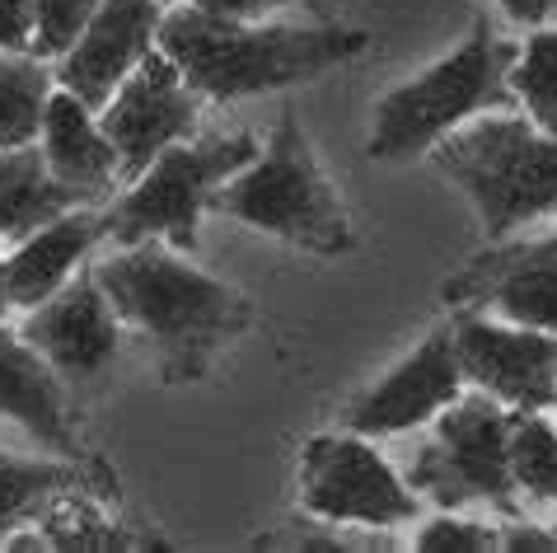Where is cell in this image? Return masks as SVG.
Here are the masks:
<instances>
[{
	"instance_id": "cell-1",
	"label": "cell",
	"mask_w": 557,
	"mask_h": 553,
	"mask_svg": "<svg viewBox=\"0 0 557 553\" xmlns=\"http://www.w3.org/2000/svg\"><path fill=\"white\" fill-rule=\"evenodd\" d=\"M160 52L174 61L197 99H244L286 89L309 75L343 66L366 52V34L337 24H244L193 5H174L160 20Z\"/></svg>"
},
{
	"instance_id": "cell-2",
	"label": "cell",
	"mask_w": 557,
	"mask_h": 553,
	"mask_svg": "<svg viewBox=\"0 0 557 553\" xmlns=\"http://www.w3.org/2000/svg\"><path fill=\"white\" fill-rule=\"evenodd\" d=\"M95 276L122 324L160 352L164 380H197L215 352L249 324V305L235 291L160 249L154 239L103 258Z\"/></svg>"
},
{
	"instance_id": "cell-3",
	"label": "cell",
	"mask_w": 557,
	"mask_h": 553,
	"mask_svg": "<svg viewBox=\"0 0 557 553\" xmlns=\"http://www.w3.org/2000/svg\"><path fill=\"white\" fill-rule=\"evenodd\" d=\"M516 57H520L516 42H506L502 34H492L487 20H478L473 34L450 57L380 99L375 122H370V156L375 160L422 156L473 113L520 103L516 89H510Z\"/></svg>"
},
{
	"instance_id": "cell-4",
	"label": "cell",
	"mask_w": 557,
	"mask_h": 553,
	"mask_svg": "<svg viewBox=\"0 0 557 553\" xmlns=\"http://www.w3.org/2000/svg\"><path fill=\"white\" fill-rule=\"evenodd\" d=\"M211 207L276 239H290L309 254H351L356 235L343 217V202L319 174L296 113H282L268 150L239 169L230 183L211 193Z\"/></svg>"
},
{
	"instance_id": "cell-5",
	"label": "cell",
	"mask_w": 557,
	"mask_h": 553,
	"mask_svg": "<svg viewBox=\"0 0 557 553\" xmlns=\"http://www.w3.org/2000/svg\"><path fill=\"white\" fill-rule=\"evenodd\" d=\"M441 174L473 197L492 239L544 217L557 202V132L530 118H483L431 146Z\"/></svg>"
},
{
	"instance_id": "cell-6",
	"label": "cell",
	"mask_w": 557,
	"mask_h": 553,
	"mask_svg": "<svg viewBox=\"0 0 557 553\" xmlns=\"http://www.w3.org/2000/svg\"><path fill=\"white\" fill-rule=\"evenodd\" d=\"M258 156L249 132L235 136H202V142H174L146 164V174L103 207V239L117 249L146 239H169L174 249H193L197 221L211 207V193L230 183Z\"/></svg>"
},
{
	"instance_id": "cell-7",
	"label": "cell",
	"mask_w": 557,
	"mask_h": 553,
	"mask_svg": "<svg viewBox=\"0 0 557 553\" xmlns=\"http://www.w3.org/2000/svg\"><path fill=\"white\" fill-rule=\"evenodd\" d=\"M510 413L492 394H469L441 408L436 432L417 451L408 479L412 493L431 497L445 512H459L469 502H487L502 516H520V488L510 479L506 455Z\"/></svg>"
},
{
	"instance_id": "cell-8",
	"label": "cell",
	"mask_w": 557,
	"mask_h": 553,
	"mask_svg": "<svg viewBox=\"0 0 557 553\" xmlns=\"http://www.w3.org/2000/svg\"><path fill=\"white\" fill-rule=\"evenodd\" d=\"M300 502L333 526H398L417 516V493L361 432L314 437L305 445Z\"/></svg>"
},
{
	"instance_id": "cell-9",
	"label": "cell",
	"mask_w": 557,
	"mask_h": 553,
	"mask_svg": "<svg viewBox=\"0 0 557 553\" xmlns=\"http://www.w3.org/2000/svg\"><path fill=\"white\" fill-rule=\"evenodd\" d=\"M99 127L117 150V174L141 179L146 164L160 156L164 146L183 142V136L197 127V95L178 75L174 61L160 48H150L141 57V66L103 103Z\"/></svg>"
},
{
	"instance_id": "cell-10",
	"label": "cell",
	"mask_w": 557,
	"mask_h": 553,
	"mask_svg": "<svg viewBox=\"0 0 557 553\" xmlns=\"http://www.w3.org/2000/svg\"><path fill=\"white\" fill-rule=\"evenodd\" d=\"M455 357L463 380H473L506 408H553L557 404V333L506 329L463 310L455 324Z\"/></svg>"
},
{
	"instance_id": "cell-11",
	"label": "cell",
	"mask_w": 557,
	"mask_h": 553,
	"mask_svg": "<svg viewBox=\"0 0 557 553\" xmlns=\"http://www.w3.org/2000/svg\"><path fill=\"white\" fill-rule=\"evenodd\" d=\"M445 300L459 310H497L520 329L557 333V235L487 249L445 282Z\"/></svg>"
},
{
	"instance_id": "cell-12",
	"label": "cell",
	"mask_w": 557,
	"mask_h": 553,
	"mask_svg": "<svg viewBox=\"0 0 557 553\" xmlns=\"http://www.w3.org/2000/svg\"><path fill=\"white\" fill-rule=\"evenodd\" d=\"M20 337L66 380H95L113 366L122 347V319L99 286V276H75L34 305V315L24 319Z\"/></svg>"
},
{
	"instance_id": "cell-13",
	"label": "cell",
	"mask_w": 557,
	"mask_h": 553,
	"mask_svg": "<svg viewBox=\"0 0 557 553\" xmlns=\"http://www.w3.org/2000/svg\"><path fill=\"white\" fill-rule=\"evenodd\" d=\"M160 20H164L160 0H99L81 42L57 66L61 89H71L89 113H103V103L117 95V85L154 48Z\"/></svg>"
},
{
	"instance_id": "cell-14",
	"label": "cell",
	"mask_w": 557,
	"mask_h": 553,
	"mask_svg": "<svg viewBox=\"0 0 557 553\" xmlns=\"http://www.w3.org/2000/svg\"><path fill=\"white\" fill-rule=\"evenodd\" d=\"M463 390V371L455 357V337L450 329H436L412 357L389 371L375 390H366L347 408V427L361 437H394L408 427H422L426 418H436L441 408H450Z\"/></svg>"
},
{
	"instance_id": "cell-15",
	"label": "cell",
	"mask_w": 557,
	"mask_h": 553,
	"mask_svg": "<svg viewBox=\"0 0 557 553\" xmlns=\"http://www.w3.org/2000/svg\"><path fill=\"white\" fill-rule=\"evenodd\" d=\"M103 239V211H61L57 221L38 225L34 235L20 239V249L5 258V286H10V305L34 310L48 296H57L71 282L75 263Z\"/></svg>"
},
{
	"instance_id": "cell-16",
	"label": "cell",
	"mask_w": 557,
	"mask_h": 553,
	"mask_svg": "<svg viewBox=\"0 0 557 553\" xmlns=\"http://www.w3.org/2000/svg\"><path fill=\"white\" fill-rule=\"evenodd\" d=\"M38 142H42V156H48V169L57 174V183H66L81 202H99L122 179L113 142H108L95 113L71 89H52Z\"/></svg>"
},
{
	"instance_id": "cell-17",
	"label": "cell",
	"mask_w": 557,
	"mask_h": 553,
	"mask_svg": "<svg viewBox=\"0 0 557 553\" xmlns=\"http://www.w3.org/2000/svg\"><path fill=\"white\" fill-rule=\"evenodd\" d=\"M0 413L10 422H20L48 451L75 455V437H71L66 404H61V385H57L52 366L10 329H0Z\"/></svg>"
},
{
	"instance_id": "cell-18",
	"label": "cell",
	"mask_w": 557,
	"mask_h": 553,
	"mask_svg": "<svg viewBox=\"0 0 557 553\" xmlns=\"http://www.w3.org/2000/svg\"><path fill=\"white\" fill-rule=\"evenodd\" d=\"M71 207H85V202L66 183H57L38 142L20 150H0V239L34 235L38 225L57 221Z\"/></svg>"
},
{
	"instance_id": "cell-19",
	"label": "cell",
	"mask_w": 557,
	"mask_h": 553,
	"mask_svg": "<svg viewBox=\"0 0 557 553\" xmlns=\"http://www.w3.org/2000/svg\"><path fill=\"white\" fill-rule=\"evenodd\" d=\"M52 99V71L38 57L0 52V150L34 146Z\"/></svg>"
},
{
	"instance_id": "cell-20",
	"label": "cell",
	"mask_w": 557,
	"mask_h": 553,
	"mask_svg": "<svg viewBox=\"0 0 557 553\" xmlns=\"http://www.w3.org/2000/svg\"><path fill=\"white\" fill-rule=\"evenodd\" d=\"M510 479L520 493L539 502H557V427L539 408H516L506 432Z\"/></svg>"
},
{
	"instance_id": "cell-21",
	"label": "cell",
	"mask_w": 557,
	"mask_h": 553,
	"mask_svg": "<svg viewBox=\"0 0 557 553\" xmlns=\"http://www.w3.org/2000/svg\"><path fill=\"white\" fill-rule=\"evenodd\" d=\"M75 488V474L66 465H38V459L0 455V540L14 534L24 520H38V512L57 493Z\"/></svg>"
},
{
	"instance_id": "cell-22",
	"label": "cell",
	"mask_w": 557,
	"mask_h": 553,
	"mask_svg": "<svg viewBox=\"0 0 557 553\" xmlns=\"http://www.w3.org/2000/svg\"><path fill=\"white\" fill-rule=\"evenodd\" d=\"M510 89L530 109V122L557 132V28H539L510 66Z\"/></svg>"
},
{
	"instance_id": "cell-23",
	"label": "cell",
	"mask_w": 557,
	"mask_h": 553,
	"mask_svg": "<svg viewBox=\"0 0 557 553\" xmlns=\"http://www.w3.org/2000/svg\"><path fill=\"white\" fill-rule=\"evenodd\" d=\"M42 540L57 549H127L132 544L117 526H108L95 502L75 497L71 488L42 506Z\"/></svg>"
},
{
	"instance_id": "cell-24",
	"label": "cell",
	"mask_w": 557,
	"mask_h": 553,
	"mask_svg": "<svg viewBox=\"0 0 557 553\" xmlns=\"http://www.w3.org/2000/svg\"><path fill=\"white\" fill-rule=\"evenodd\" d=\"M99 0H34V48L38 57H66L81 42L85 24L95 20Z\"/></svg>"
},
{
	"instance_id": "cell-25",
	"label": "cell",
	"mask_w": 557,
	"mask_h": 553,
	"mask_svg": "<svg viewBox=\"0 0 557 553\" xmlns=\"http://www.w3.org/2000/svg\"><path fill=\"white\" fill-rule=\"evenodd\" d=\"M417 549L426 553H478V549H497V530L483 526V520H459V516H441L426 520L417 530Z\"/></svg>"
},
{
	"instance_id": "cell-26",
	"label": "cell",
	"mask_w": 557,
	"mask_h": 553,
	"mask_svg": "<svg viewBox=\"0 0 557 553\" xmlns=\"http://www.w3.org/2000/svg\"><path fill=\"white\" fill-rule=\"evenodd\" d=\"M34 42V0H0V52H24Z\"/></svg>"
},
{
	"instance_id": "cell-27",
	"label": "cell",
	"mask_w": 557,
	"mask_h": 553,
	"mask_svg": "<svg viewBox=\"0 0 557 553\" xmlns=\"http://www.w3.org/2000/svg\"><path fill=\"white\" fill-rule=\"evenodd\" d=\"M497 549H516V553H553V549H557V534H553V530H539V526H524L520 516H506V526L497 530Z\"/></svg>"
},
{
	"instance_id": "cell-28",
	"label": "cell",
	"mask_w": 557,
	"mask_h": 553,
	"mask_svg": "<svg viewBox=\"0 0 557 553\" xmlns=\"http://www.w3.org/2000/svg\"><path fill=\"white\" fill-rule=\"evenodd\" d=\"M178 5L207 10V14H225V20H253V14L272 10L276 0H178Z\"/></svg>"
},
{
	"instance_id": "cell-29",
	"label": "cell",
	"mask_w": 557,
	"mask_h": 553,
	"mask_svg": "<svg viewBox=\"0 0 557 553\" xmlns=\"http://www.w3.org/2000/svg\"><path fill=\"white\" fill-rule=\"evenodd\" d=\"M502 10L516 24H544L553 14V0H502Z\"/></svg>"
},
{
	"instance_id": "cell-30",
	"label": "cell",
	"mask_w": 557,
	"mask_h": 553,
	"mask_svg": "<svg viewBox=\"0 0 557 553\" xmlns=\"http://www.w3.org/2000/svg\"><path fill=\"white\" fill-rule=\"evenodd\" d=\"M10 310V286H5V258H0V319Z\"/></svg>"
},
{
	"instance_id": "cell-31",
	"label": "cell",
	"mask_w": 557,
	"mask_h": 553,
	"mask_svg": "<svg viewBox=\"0 0 557 553\" xmlns=\"http://www.w3.org/2000/svg\"><path fill=\"white\" fill-rule=\"evenodd\" d=\"M305 5H323V0H305Z\"/></svg>"
},
{
	"instance_id": "cell-32",
	"label": "cell",
	"mask_w": 557,
	"mask_h": 553,
	"mask_svg": "<svg viewBox=\"0 0 557 553\" xmlns=\"http://www.w3.org/2000/svg\"><path fill=\"white\" fill-rule=\"evenodd\" d=\"M553 211H557V202H553Z\"/></svg>"
},
{
	"instance_id": "cell-33",
	"label": "cell",
	"mask_w": 557,
	"mask_h": 553,
	"mask_svg": "<svg viewBox=\"0 0 557 553\" xmlns=\"http://www.w3.org/2000/svg\"><path fill=\"white\" fill-rule=\"evenodd\" d=\"M553 5H557V0H553Z\"/></svg>"
}]
</instances>
